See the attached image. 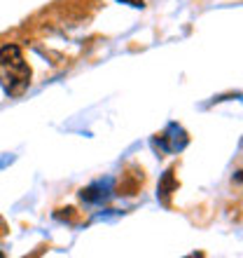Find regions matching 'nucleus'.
I'll return each mask as SVG.
<instances>
[{
  "label": "nucleus",
  "mask_w": 243,
  "mask_h": 258,
  "mask_svg": "<svg viewBox=\"0 0 243 258\" xmlns=\"http://www.w3.org/2000/svg\"><path fill=\"white\" fill-rule=\"evenodd\" d=\"M152 146L159 148L162 153H178V150H182L187 146V132L178 122H171L169 127H166V132H164V136L155 139Z\"/></svg>",
  "instance_id": "f03ea898"
},
{
  "label": "nucleus",
  "mask_w": 243,
  "mask_h": 258,
  "mask_svg": "<svg viewBox=\"0 0 243 258\" xmlns=\"http://www.w3.org/2000/svg\"><path fill=\"white\" fill-rule=\"evenodd\" d=\"M31 85V68L17 45L0 49V87L7 96H21Z\"/></svg>",
  "instance_id": "f257e3e1"
},
{
  "label": "nucleus",
  "mask_w": 243,
  "mask_h": 258,
  "mask_svg": "<svg viewBox=\"0 0 243 258\" xmlns=\"http://www.w3.org/2000/svg\"><path fill=\"white\" fill-rule=\"evenodd\" d=\"M0 258H3V251H0Z\"/></svg>",
  "instance_id": "423d86ee"
},
{
  "label": "nucleus",
  "mask_w": 243,
  "mask_h": 258,
  "mask_svg": "<svg viewBox=\"0 0 243 258\" xmlns=\"http://www.w3.org/2000/svg\"><path fill=\"white\" fill-rule=\"evenodd\" d=\"M80 197H82V202H87V204H103L105 200L112 197V178L91 183L89 188H84L80 192Z\"/></svg>",
  "instance_id": "7ed1b4c3"
},
{
  "label": "nucleus",
  "mask_w": 243,
  "mask_h": 258,
  "mask_svg": "<svg viewBox=\"0 0 243 258\" xmlns=\"http://www.w3.org/2000/svg\"><path fill=\"white\" fill-rule=\"evenodd\" d=\"M119 3H124V5H131V7H143V5H145V0H119Z\"/></svg>",
  "instance_id": "39448f33"
},
{
  "label": "nucleus",
  "mask_w": 243,
  "mask_h": 258,
  "mask_svg": "<svg viewBox=\"0 0 243 258\" xmlns=\"http://www.w3.org/2000/svg\"><path fill=\"white\" fill-rule=\"evenodd\" d=\"M173 190H176V181H173V169H169L166 174H164L162 183H159V200L166 204V202H169V195Z\"/></svg>",
  "instance_id": "20e7f679"
}]
</instances>
